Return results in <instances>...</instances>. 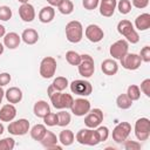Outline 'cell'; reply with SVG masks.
<instances>
[{
  "label": "cell",
  "instance_id": "6da1fadb",
  "mask_svg": "<svg viewBox=\"0 0 150 150\" xmlns=\"http://www.w3.org/2000/svg\"><path fill=\"white\" fill-rule=\"evenodd\" d=\"M47 94L50 98V102L53 103V107L56 109H70L71 104H73V96L70 94L67 93H62V91H57L55 90L52 84L48 87L47 89Z\"/></svg>",
  "mask_w": 150,
  "mask_h": 150
},
{
  "label": "cell",
  "instance_id": "7a4b0ae2",
  "mask_svg": "<svg viewBox=\"0 0 150 150\" xmlns=\"http://www.w3.org/2000/svg\"><path fill=\"white\" fill-rule=\"evenodd\" d=\"M117 32L125 38V40L130 43H137L139 41V35L136 32L134 25L129 20H121L117 23Z\"/></svg>",
  "mask_w": 150,
  "mask_h": 150
},
{
  "label": "cell",
  "instance_id": "3957f363",
  "mask_svg": "<svg viewBox=\"0 0 150 150\" xmlns=\"http://www.w3.org/2000/svg\"><path fill=\"white\" fill-rule=\"evenodd\" d=\"M66 38L71 43H77L83 38L82 23L77 20H73L66 25Z\"/></svg>",
  "mask_w": 150,
  "mask_h": 150
},
{
  "label": "cell",
  "instance_id": "277c9868",
  "mask_svg": "<svg viewBox=\"0 0 150 150\" xmlns=\"http://www.w3.org/2000/svg\"><path fill=\"white\" fill-rule=\"evenodd\" d=\"M76 141L82 145H90V146L97 145L101 142L97 131L90 128L79 130V132L76 134Z\"/></svg>",
  "mask_w": 150,
  "mask_h": 150
},
{
  "label": "cell",
  "instance_id": "5b68a950",
  "mask_svg": "<svg viewBox=\"0 0 150 150\" xmlns=\"http://www.w3.org/2000/svg\"><path fill=\"white\" fill-rule=\"evenodd\" d=\"M79 74L83 76L84 79H88L94 75L95 71V63L94 59L88 55V54H82L81 55V61L79 63Z\"/></svg>",
  "mask_w": 150,
  "mask_h": 150
},
{
  "label": "cell",
  "instance_id": "8992f818",
  "mask_svg": "<svg viewBox=\"0 0 150 150\" xmlns=\"http://www.w3.org/2000/svg\"><path fill=\"white\" fill-rule=\"evenodd\" d=\"M135 136L138 141H146L150 136V120L141 117L135 123Z\"/></svg>",
  "mask_w": 150,
  "mask_h": 150
},
{
  "label": "cell",
  "instance_id": "52a82bcc",
  "mask_svg": "<svg viewBox=\"0 0 150 150\" xmlns=\"http://www.w3.org/2000/svg\"><path fill=\"white\" fill-rule=\"evenodd\" d=\"M56 60L52 56H46L40 63V75L43 79H50L56 71Z\"/></svg>",
  "mask_w": 150,
  "mask_h": 150
},
{
  "label": "cell",
  "instance_id": "ba28073f",
  "mask_svg": "<svg viewBox=\"0 0 150 150\" xmlns=\"http://www.w3.org/2000/svg\"><path fill=\"white\" fill-rule=\"evenodd\" d=\"M7 130L14 136H22L29 131V122L26 118H19L16 121H11Z\"/></svg>",
  "mask_w": 150,
  "mask_h": 150
},
{
  "label": "cell",
  "instance_id": "9c48e42d",
  "mask_svg": "<svg viewBox=\"0 0 150 150\" xmlns=\"http://www.w3.org/2000/svg\"><path fill=\"white\" fill-rule=\"evenodd\" d=\"M70 90L71 93L80 96H89L93 91V86L86 80H74L70 83Z\"/></svg>",
  "mask_w": 150,
  "mask_h": 150
},
{
  "label": "cell",
  "instance_id": "30bf717a",
  "mask_svg": "<svg viewBox=\"0 0 150 150\" xmlns=\"http://www.w3.org/2000/svg\"><path fill=\"white\" fill-rule=\"evenodd\" d=\"M130 131H131V125L129 122H120L112 130V139L116 143H122L128 138Z\"/></svg>",
  "mask_w": 150,
  "mask_h": 150
},
{
  "label": "cell",
  "instance_id": "8fae6325",
  "mask_svg": "<svg viewBox=\"0 0 150 150\" xmlns=\"http://www.w3.org/2000/svg\"><path fill=\"white\" fill-rule=\"evenodd\" d=\"M129 50V43L127 40L124 39H121V40H117L116 42H114L111 46H110V49H109V53L110 55L116 59V60H121Z\"/></svg>",
  "mask_w": 150,
  "mask_h": 150
},
{
  "label": "cell",
  "instance_id": "7c38bea8",
  "mask_svg": "<svg viewBox=\"0 0 150 150\" xmlns=\"http://www.w3.org/2000/svg\"><path fill=\"white\" fill-rule=\"evenodd\" d=\"M121 64L124 69H128V70H136L141 67V63H142V60H141V56L138 54H135V53H127L121 60Z\"/></svg>",
  "mask_w": 150,
  "mask_h": 150
},
{
  "label": "cell",
  "instance_id": "4fadbf2b",
  "mask_svg": "<svg viewBox=\"0 0 150 150\" xmlns=\"http://www.w3.org/2000/svg\"><path fill=\"white\" fill-rule=\"evenodd\" d=\"M102 121H103V111L98 108L90 109L89 112L84 117V124L90 129L98 127Z\"/></svg>",
  "mask_w": 150,
  "mask_h": 150
},
{
  "label": "cell",
  "instance_id": "5bb4252c",
  "mask_svg": "<svg viewBox=\"0 0 150 150\" xmlns=\"http://www.w3.org/2000/svg\"><path fill=\"white\" fill-rule=\"evenodd\" d=\"M70 110L75 116H84L90 110V102L86 98H76L73 101Z\"/></svg>",
  "mask_w": 150,
  "mask_h": 150
},
{
  "label": "cell",
  "instance_id": "9a60e30c",
  "mask_svg": "<svg viewBox=\"0 0 150 150\" xmlns=\"http://www.w3.org/2000/svg\"><path fill=\"white\" fill-rule=\"evenodd\" d=\"M84 34H86V38L90 42H94V43L100 42L104 38V33H103L102 28L97 25H94V23L87 26V28L84 30Z\"/></svg>",
  "mask_w": 150,
  "mask_h": 150
},
{
  "label": "cell",
  "instance_id": "2e32d148",
  "mask_svg": "<svg viewBox=\"0 0 150 150\" xmlns=\"http://www.w3.org/2000/svg\"><path fill=\"white\" fill-rule=\"evenodd\" d=\"M19 15L25 22H32L35 19V9L30 4H21L19 7Z\"/></svg>",
  "mask_w": 150,
  "mask_h": 150
},
{
  "label": "cell",
  "instance_id": "e0dca14e",
  "mask_svg": "<svg viewBox=\"0 0 150 150\" xmlns=\"http://www.w3.org/2000/svg\"><path fill=\"white\" fill-rule=\"evenodd\" d=\"M100 14L105 18L112 16L116 9L117 1L116 0H100Z\"/></svg>",
  "mask_w": 150,
  "mask_h": 150
},
{
  "label": "cell",
  "instance_id": "ac0fdd59",
  "mask_svg": "<svg viewBox=\"0 0 150 150\" xmlns=\"http://www.w3.org/2000/svg\"><path fill=\"white\" fill-rule=\"evenodd\" d=\"M41 144L47 148V149H57V150H61L62 146L57 145V142H59V138L56 137V135L53 132V131H49L47 130V132L45 134L43 138L40 141Z\"/></svg>",
  "mask_w": 150,
  "mask_h": 150
},
{
  "label": "cell",
  "instance_id": "d6986e66",
  "mask_svg": "<svg viewBox=\"0 0 150 150\" xmlns=\"http://www.w3.org/2000/svg\"><path fill=\"white\" fill-rule=\"evenodd\" d=\"M16 116V109L12 103L5 104L0 109V121L1 122H11Z\"/></svg>",
  "mask_w": 150,
  "mask_h": 150
},
{
  "label": "cell",
  "instance_id": "ffe728a7",
  "mask_svg": "<svg viewBox=\"0 0 150 150\" xmlns=\"http://www.w3.org/2000/svg\"><path fill=\"white\" fill-rule=\"evenodd\" d=\"M20 41H21V36L15 32H9L4 36V46L7 47L8 49L18 48L20 45Z\"/></svg>",
  "mask_w": 150,
  "mask_h": 150
},
{
  "label": "cell",
  "instance_id": "44dd1931",
  "mask_svg": "<svg viewBox=\"0 0 150 150\" xmlns=\"http://www.w3.org/2000/svg\"><path fill=\"white\" fill-rule=\"evenodd\" d=\"M101 70L108 75V76H112L118 71V64L115 60L112 59H105L102 63H101Z\"/></svg>",
  "mask_w": 150,
  "mask_h": 150
},
{
  "label": "cell",
  "instance_id": "7402d4cb",
  "mask_svg": "<svg viewBox=\"0 0 150 150\" xmlns=\"http://www.w3.org/2000/svg\"><path fill=\"white\" fill-rule=\"evenodd\" d=\"M5 97L8 101V103L15 104L22 100V91L18 87H11L5 91Z\"/></svg>",
  "mask_w": 150,
  "mask_h": 150
},
{
  "label": "cell",
  "instance_id": "603a6c76",
  "mask_svg": "<svg viewBox=\"0 0 150 150\" xmlns=\"http://www.w3.org/2000/svg\"><path fill=\"white\" fill-rule=\"evenodd\" d=\"M33 111H34V115L36 117L43 118L48 112H50V107L46 101L40 100V101L35 102V104L33 107Z\"/></svg>",
  "mask_w": 150,
  "mask_h": 150
},
{
  "label": "cell",
  "instance_id": "cb8c5ba5",
  "mask_svg": "<svg viewBox=\"0 0 150 150\" xmlns=\"http://www.w3.org/2000/svg\"><path fill=\"white\" fill-rule=\"evenodd\" d=\"M21 40L26 45H34L39 40V33L33 28H27L21 34Z\"/></svg>",
  "mask_w": 150,
  "mask_h": 150
},
{
  "label": "cell",
  "instance_id": "d4e9b609",
  "mask_svg": "<svg viewBox=\"0 0 150 150\" xmlns=\"http://www.w3.org/2000/svg\"><path fill=\"white\" fill-rule=\"evenodd\" d=\"M54 16H55V9L52 6L42 7L41 11L39 12V20L42 23H48V22L53 21Z\"/></svg>",
  "mask_w": 150,
  "mask_h": 150
},
{
  "label": "cell",
  "instance_id": "484cf974",
  "mask_svg": "<svg viewBox=\"0 0 150 150\" xmlns=\"http://www.w3.org/2000/svg\"><path fill=\"white\" fill-rule=\"evenodd\" d=\"M135 27L138 30H146L150 28V14L142 13L135 19Z\"/></svg>",
  "mask_w": 150,
  "mask_h": 150
},
{
  "label": "cell",
  "instance_id": "4316f807",
  "mask_svg": "<svg viewBox=\"0 0 150 150\" xmlns=\"http://www.w3.org/2000/svg\"><path fill=\"white\" fill-rule=\"evenodd\" d=\"M74 139H75V136H74V132L69 129H66V130H62L59 135V142L64 145V146H69L74 143Z\"/></svg>",
  "mask_w": 150,
  "mask_h": 150
},
{
  "label": "cell",
  "instance_id": "83f0119b",
  "mask_svg": "<svg viewBox=\"0 0 150 150\" xmlns=\"http://www.w3.org/2000/svg\"><path fill=\"white\" fill-rule=\"evenodd\" d=\"M47 132V129H46V125L43 124H35L32 129H30V136L35 141H41L45 136V134Z\"/></svg>",
  "mask_w": 150,
  "mask_h": 150
},
{
  "label": "cell",
  "instance_id": "f1b7e54d",
  "mask_svg": "<svg viewBox=\"0 0 150 150\" xmlns=\"http://www.w3.org/2000/svg\"><path fill=\"white\" fill-rule=\"evenodd\" d=\"M116 104H117V107L120 109H123L124 110V109H129L132 105V101L128 97L127 94H121L116 98Z\"/></svg>",
  "mask_w": 150,
  "mask_h": 150
},
{
  "label": "cell",
  "instance_id": "f546056e",
  "mask_svg": "<svg viewBox=\"0 0 150 150\" xmlns=\"http://www.w3.org/2000/svg\"><path fill=\"white\" fill-rule=\"evenodd\" d=\"M59 12L63 15H69L70 13H73L74 11V4L70 0H62L60 2V5L57 6Z\"/></svg>",
  "mask_w": 150,
  "mask_h": 150
},
{
  "label": "cell",
  "instance_id": "4dcf8cb0",
  "mask_svg": "<svg viewBox=\"0 0 150 150\" xmlns=\"http://www.w3.org/2000/svg\"><path fill=\"white\" fill-rule=\"evenodd\" d=\"M68 80L66 79V77H63V76H57L56 79H54V81H53V83H52V87L55 89V90H57V91H63L67 87H68Z\"/></svg>",
  "mask_w": 150,
  "mask_h": 150
},
{
  "label": "cell",
  "instance_id": "1f68e13d",
  "mask_svg": "<svg viewBox=\"0 0 150 150\" xmlns=\"http://www.w3.org/2000/svg\"><path fill=\"white\" fill-rule=\"evenodd\" d=\"M127 95L128 97L134 102V101H137L139 100L141 97V90H139V87L136 86V84H130L127 89Z\"/></svg>",
  "mask_w": 150,
  "mask_h": 150
},
{
  "label": "cell",
  "instance_id": "d6a6232c",
  "mask_svg": "<svg viewBox=\"0 0 150 150\" xmlns=\"http://www.w3.org/2000/svg\"><path fill=\"white\" fill-rule=\"evenodd\" d=\"M66 60L71 66H79V63L81 61V55L79 53H76L75 50H68L66 53Z\"/></svg>",
  "mask_w": 150,
  "mask_h": 150
},
{
  "label": "cell",
  "instance_id": "836d02e7",
  "mask_svg": "<svg viewBox=\"0 0 150 150\" xmlns=\"http://www.w3.org/2000/svg\"><path fill=\"white\" fill-rule=\"evenodd\" d=\"M56 114H57V125L66 127V125H68L70 123L71 117H70L69 112H67L66 110H61V111H59Z\"/></svg>",
  "mask_w": 150,
  "mask_h": 150
},
{
  "label": "cell",
  "instance_id": "e575fe53",
  "mask_svg": "<svg viewBox=\"0 0 150 150\" xmlns=\"http://www.w3.org/2000/svg\"><path fill=\"white\" fill-rule=\"evenodd\" d=\"M15 146V141L12 137H5L0 139V150H13Z\"/></svg>",
  "mask_w": 150,
  "mask_h": 150
},
{
  "label": "cell",
  "instance_id": "d590c367",
  "mask_svg": "<svg viewBox=\"0 0 150 150\" xmlns=\"http://www.w3.org/2000/svg\"><path fill=\"white\" fill-rule=\"evenodd\" d=\"M116 7L118 8V12L121 14H128L131 11V2L129 0H120Z\"/></svg>",
  "mask_w": 150,
  "mask_h": 150
},
{
  "label": "cell",
  "instance_id": "8d00e7d4",
  "mask_svg": "<svg viewBox=\"0 0 150 150\" xmlns=\"http://www.w3.org/2000/svg\"><path fill=\"white\" fill-rule=\"evenodd\" d=\"M43 122L48 127H55V125H57V114H55V112H48L43 117Z\"/></svg>",
  "mask_w": 150,
  "mask_h": 150
},
{
  "label": "cell",
  "instance_id": "74e56055",
  "mask_svg": "<svg viewBox=\"0 0 150 150\" xmlns=\"http://www.w3.org/2000/svg\"><path fill=\"white\" fill-rule=\"evenodd\" d=\"M12 18V9L8 6H0V20L8 21Z\"/></svg>",
  "mask_w": 150,
  "mask_h": 150
},
{
  "label": "cell",
  "instance_id": "f35d334b",
  "mask_svg": "<svg viewBox=\"0 0 150 150\" xmlns=\"http://www.w3.org/2000/svg\"><path fill=\"white\" fill-rule=\"evenodd\" d=\"M96 131L98 134V137H100L101 142H104V141L108 139V137H109V129L107 127H98L96 129Z\"/></svg>",
  "mask_w": 150,
  "mask_h": 150
},
{
  "label": "cell",
  "instance_id": "ab89813d",
  "mask_svg": "<svg viewBox=\"0 0 150 150\" xmlns=\"http://www.w3.org/2000/svg\"><path fill=\"white\" fill-rule=\"evenodd\" d=\"M139 56H141L142 62H150V47L149 46H144L141 49Z\"/></svg>",
  "mask_w": 150,
  "mask_h": 150
},
{
  "label": "cell",
  "instance_id": "60d3db41",
  "mask_svg": "<svg viewBox=\"0 0 150 150\" xmlns=\"http://www.w3.org/2000/svg\"><path fill=\"white\" fill-rule=\"evenodd\" d=\"M141 143L136 141H124V148L125 150H139L141 149Z\"/></svg>",
  "mask_w": 150,
  "mask_h": 150
},
{
  "label": "cell",
  "instance_id": "b9f144b4",
  "mask_svg": "<svg viewBox=\"0 0 150 150\" xmlns=\"http://www.w3.org/2000/svg\"><path fill=\"white\" fill-rule=\"evenodd\" d=\"M100 4V0H82V5L88 11H93Z\"/></svg>",
  "mask_w": 150,
  "mask_h": 150
},
{
  "label": "cell",
  "instance_id": "7bdbcfd3",
  "mask_svg": "<svg viewBox=\"0 0 150 150\" xmlns=\"http://www.w3.org/2000/svg\"><path fill=\"white\" fill-rule=\"evenodd\" d=\"M143 94H145V96L150 97V79H145L142 83H141V89H139Z\"/></svg>",
  "mask_w": 150,
  "mask_h": 150
},
{
  "label": "cell",
  "instance_id": "ee69618b",
  "mask_svg": "<svg viewBox=\"0 0 150 150\" xmlns=\"http://www.w3.org/2000/svg\"><path fill=\"white\" fill-rule=\"evenodd\" d=\"M11 79L12 77H11V75L8 73H1L0 74V86L4 87L6 84H8L11 82Z\"/></svg>",
  "mask_w": 150,
  "mask_h": 150
},
{
  "label": "cell",
  "instance_id": "f6af8a7d",
  "mask_svg": "<svg viewBox=\"0 0 150 150\" xmlns=\"http://www.w3.org/2000/svg\"><path fill=\"white\" fill-rule=\"evenodd\" d=\"M149 5V0H132V6L136 8H145Z\"/></svg>",
  "mask_w": 150,
  "mask_h": 150
},
{
  "label": "cell",
  "instance_id": "bcb514c9",
  "mask_svg": "<svg viewBox=\"0 0 150 150\" xmlns=\"http://www.w3.org/2000/svg\"><path fill=\"white\" fill-rule=\"evenodd\" d=\"M46 1H47L52 7H54V6H56V7H57L62 0H46Z\"/></svg>",
  "mask_w": 150,
  "mask_h": 150
},
{
  "label": "cell",
  "instance_id": "7dc6e473",
  "mask_svg": "<svg viewBox=\"0 0 150 150\" xmlns=\"http://www.w3.org/2000/svg\"><path fill=\"white\" fill-rule=\"evenodd\" d=\"M5 34H6V29H5V27L2 25H0V38H4Z\"/></svg>",
  "mask_w": 150,
  "mask_h": 150
},
{
  "label": "cell",
  "instance_id": "c3c4849f",
  "mask_svg": "<svg viewBox=\"0 0 150 150\" xmlns=\"http://www.w3.org/2000/svg\"><path fill=\"white\" fill-rule=\"evenodd\" d=\"M4 130H5V128H4V124H2L1 122H0V135H2Z\"/></svg>",
  "mask_w": 150,
  "mask_h": 150
},
{
  "label": "cell",
  "instance_id": "681fc988",
  "mask_svg": "<svg viewBox=\"0 0 150 150\" xmlns=\"http://www.w3.org/2000/svg\"><path fill=\"white\" fill-rule=\"evenodd\" d=\"M4 96H5V91H4V89L0 86V97H4Z\"/></svg>",
  "mask_w": 150,
  "mask_h": 150
},
{
  "label": "cell",
  "instance_id": "f907efd6",
  "mask_svg": "<svg viewBox=\"0 0 150 150\" xmlns=\"http://www.w3.org/2000/svg\"><path fill=\"white\" fill-rule=\"evenodd\" d=\"M4 49H5V47H4V45H2L1 42H0V55H1L2 53H4Z\"/></svg>",
  "mask_w": 150,
  "mask_h": 150
},
{
  "label": "cell",
  "instance_id": "816d5d0a",
  "mask_svg": "<svg viewBox=\"0 0 150 150\" xmlns=\"http://www.w3.org/2000/svg\"><path fill=\"white\" fill-rule=\"evenodd\" d=\"M18 1H19V2H21V4H27L29 0H18Z\"/></svg>",
  "mask_w": 150,
  "mask_h": 150
},
{
  "label": "cell",
  "instance_id": "f5cc1de1",
  "mask_svg": "<svg viewBox=\"0 0 150 150\" xmlns=\"http://www.w3.org/2000/svg\"><path fill=\"white\" fill-rule=\"evenodd\" d=\"M1 101H2V97H0V103H1Z\"/></svg>",
  "mask_w": 150,
  "mask_h": 150
}]
</instances>
